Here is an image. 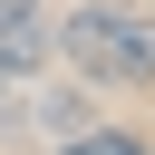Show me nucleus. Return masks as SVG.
<instances>
[{
    "mask_svg": "<svg viewBox=\"0 0 155 155\" xmlns=\"http://www.w3.org/2000/svg\"><path fill=\"white\" fill-rule=\"evenodd\" d=\"M10 19H39V0H0V29H10Z\"/></svg>",
    "mask_w": 155,
    "mask_h": 155,
    "instance_id": "3",
    "label": "nucleus"
},
{
    "mask_svg": "<svg viewBox=\"0 0 155 155\" xmlns=\"http://www.w3.org/2000/svg\"><path fill=\"white\" fill-rule=\"evenodd\" d=\"M48 48H58L87 87H145V78H155V29H145L136 10H107V0H78V10L48 29Z\"/></svg>",
    "mask_w": 155,
    "mask_h": 155,
    "instance_id": "1",
    "label": "nucleus"
},
{
    "mask_svg": "<svg viewBox=\"0 0 155 155\" xmlns=\"http://www.w3.org/2000/svg\"><path fill=\"white\" fill-rule=\"evenodd\" d=\"M0 107H10V78H0Z\"/></svg>",
    "mask_w": 155,
    "mask_h": 155,
    "instance_id": "4",
    "label": "nucleus"
},
{
    "mask_svg": "<svg viewBox=\"0 0 155 155\" xmlns=\"http://www.w3.org/2000/svg\"><path fill=\"white\" fill-rule=\"evenodd\" d=\"M58 155H145V136H126V126H78V136H58Z\"/></svg>",
    "mask_w": 155,
    "mask_h": 155,
    "instance_id": "2",
    "label": "nucleus"
}]
</instances>
